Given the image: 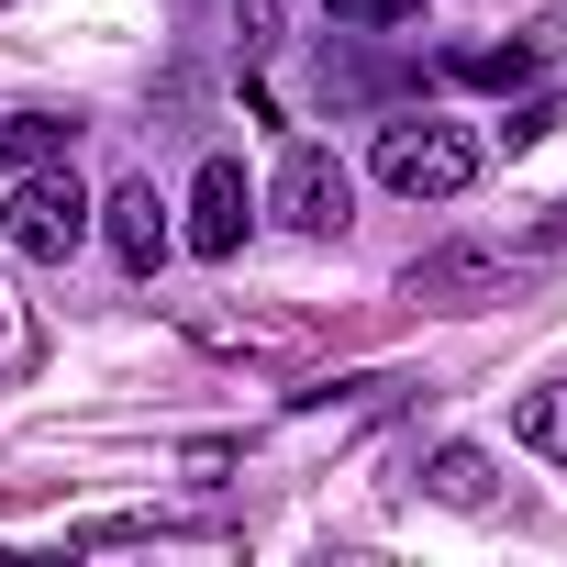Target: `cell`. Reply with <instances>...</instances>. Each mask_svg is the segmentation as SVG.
<instances>
[{"label": "cell", "mask_w": 567, "mask_h": 567, "mask_svg": "<svg viewBox=\"0 0 567 567\" xmlns=\"http://www.w3.org/2000/svg\"><path fill=\"white\" fill-rule=\"evenodd\" d=\"M545 56L534 45H489V56H456V79H478V90H512V79H534Z\"/></svg>", "instance_id": "30bf717a"}, {"label": "cell", "mask_w": 567, "mask_h": 567, "mask_svg": "<svg viewBox=\"0 0 567 567\" xmlns=\"http://www.w3.org/2000/svg\"><path fill=\"white\" fill-rule=\"evenodd\" d=\"M0 334H12V312H0Z\"/></svg>", "instance_id": "7c38bea8"}, {"label": "cell", "mask_w": 567, "mask_h": 567, "mask_svg": "<svg viewBox=\"0 0 567 567\" xmlns=\"http://www.w3.org/2000/svg\"><path fill=\"white\" fill-rule=\"evenodd\" d=\"M467 178H478V134H467V123H445V112L379 123V189H401V200H456Z\"/></svg>", "instance_id": "7a4b0ae2"}, {"label": "cell", "mask_w": 567, "mask_h": 567, "mask_svg": "<svg viewBox=\"0 0 567 567\" xmlns=\"http://www.w3.org/2000/svg\"><path fill=\"white\" fill-rule=\"evenodd\" d=\"M79 145V123H56V112H0V178H23V167H56Z\"/></svg>", "instance_id": "52a82bcc"}, {"label": "cell", "mask_w": 567, "mask_h": 567, "mask_svg": "<svg viewBox=\"0 0 567 567\" xmlns=\"http://www.w3.org/2000/svg\"><path fill=\"white\" fill-rule=\"evenodd\" d=\"M323 12H334L346 34H401V23L423 12V0H323Z\"/></svg>", "instance_id": "8fae6325"}, {"label": "cell", "mask_w": 567, "mask_h": 567, "mask_svg": "<svg viewBox=\"0 0 567 567\" xmlns=\"http://www.w3.org/2000/svg\"><path fill=\"white\" fill-rule=\"evenodd\" d=\"M423 489L456 501V512H489V456H478V445H434V456H423Z\"/></svg>", "instance_id": "9c48e42d"}, {"label": "cell", "mask_w": 567, "mask_h": 567, "mask_svg": "<svg viewBox=\"0 0 567 567\" xmlns=\"http://www.w3.org/2000/svg\"><path fill=\"white\" fill-rule=\"evenodd\" d=\"M512 445H523V456H545V467H567V379H545V390H523V401H512Z\"/></svg>", "instance_id": "ba28073f"}, {"label": "cell", "mask_w": 567, "mask_h": 567, "mask_svg": "<svg viewBox=\"0 0 567 567\" xmlns=\"http://www.w3.org/2000/svg\"><path fill=\"white\" fill-rule=\"evenodd\" d=\"M245 223H256V189H245L234 156H212V167L189 178V223H178V245H189V256H234Z\"/></svg>", "instance_id": "277c9868"}, {"label": "cell", "mask_w": 567, "mask_h": 567, "mask_svg": "<svg viewBox=\"0 0 567 567\" xmlns=\"http://www.w3.org/2000/svg\"><path fill=\"white\" fill-rule=\"evenodd\" d=\"M90 234H101V200L79 189V167H68V156H56V167H23V178H12V200H0V245H12L23 267H68Z\"/></svg>", "instance_id": "6da1fadb"}, {"label": "cell", "mask_w": 567, "mask_h": 567, "mask_svg": "<svg viewBox=\"0 0 567 567\" xmlns=\"http://www.w3.org/2000/svg\"><path fill=\"white\" fill-rule=\"evenodd\" d=\"M512 278H523V267H501V256H423L401 290H412V301H434V312H489Z\"/></svg>", "instance_id": "8992f818"}, {"label": "cell", "mask_w": 567, "mask_h": 567, "mask_svg": "<svg viewBox=\"0 0 567 567\" xmlns=\"http://www.w3.org/2000/svg\"><path fill=\"white\" fill-rule=\"evenodd\" d=\"M256 212H278L290 234H346V223H357V178H346V156H334V145H290Z\"/></svg>", "instance_id": "3957f363"}, {"label": "cell", "mask_w": 567, "mask_h": 567, "mask_svg": "<svg viewBox=\"0 0 567 567\" xmlns=\"http://www.w3.org/2000/svg\"><path fill=\"white\" fill-rule=\"evenodd\" d=\"M101 245L134 267V278H156L167 267V245H178V223H167V200H156V178H123L112 200H101Z\"/></svg>", "instance_id": "5b68a950"}]
</instances>
